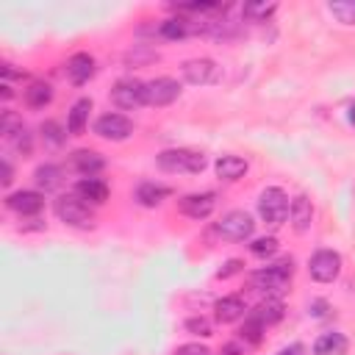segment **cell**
<instances>
[{"instance_id":"23","label":"cell","mask_w":355,"mask_h":355,"mask_svg":"<svg viewBox=\"0 0 355 355\" xmlns=\"http://www.w3.org/2000/svg\"><path fill=\"white\" fill-rule=\"evenodd\" d=\"M22 97H25V105H28V108H44V105L53 100V86L44 83V80H33V83L22 92Z\"/></svg>"},{"instance_id":"14","label":"cell","mask_w":355,"mask_h":355,"mask_svg":"<svg viewBox=\"0 0 355 355\" xmlns=\"http://www.w3.org/2000/svg\"><path fill=\"white\" fill-rule=\"evenodd\" d=\"M92 75H94V58H92L89 53H75V55L67 61V78H69L75 86H83Z\"/></svg>"},{"instance_id":"29","label":"cell","mask_w":355,"mask_h":355,"mask_svg":"<svg viewBox=\"0 0 355 355\" xmlns=\"http://www.w3.org/2000/svg\"><path fill=\"white\" fill-rule=\"evenodd\" d=\"M250 252L258 255V258H269V255L277 252V239L275 236H261V239H255L250 244Z\"/></svg>"},{"instance_id":"36","label":"cell","mask_w":355,"mask_h":355,"mask_svg":"<svg viewBox=\"0 0 355 355\" xmlns=\"http://www.w3.org/2000/svg\"><path fill=\"white\" fill-rule=\"evenodd\" d=\"M305 349H302V344H288V347H283L280 352H275V355H302Z\"/></svg>"},{"instance_id":"22","label":"cell","mask_w":355,"mask_h":355,"mask_svg":"<svg viewBox=\"0 0 355 355\" xmlns=\"http://www.w3.org/2000/svg\"><path fill=\"white\" fill-rule=\"evenodd\" d=\"M214 169H216V178H222V180H239L247 172V161L239 155H222L214 164Z\"/></svg>"},{"instance_id":"12","label":"cell","mask_w":355,"mask_h":355,"mask_svg":"<svg viewBox=\"0 0 355 355\" xmlns=\"http://www.w3.org/2000/svg\"><path fill=\"white\" fill-rule=\"evenodd\" d=\"M6 205L19 214V216H36L42 208H44V194L39 191H31V189H22V191H14L6 197Z\"/></svg>"},{"instance_id":"25","label":"cell","mask_w":355,"mask_h":355,"mask_svg":"<svg viewBox=\"0 0 355 355\" xmlns=\"http://www.w3.org/2000/svg\"><path fill=\"white\" fill-rule=\"evenodd\" d=\"M263 324L258 322V319H252L250 313H247V319H244V324H241V330H239V338L244 341V344H250V347H258L261 344V338H263Z\"/></svg>"},{"instance_id":"28","label":"cell","mask_w":355,"mask_h":355,"mask_svg":"<svg viewBox=\"0 0 355 355\" xmlns=\"http://www.w3.org/2000/svg\"><path fill=\"white\" fill-rule=\"evenodd\" d=\"M39 133H42V139H44V144H50V147H58V144H64V139H67V133L61 130V125H58V122H53V119H47V122H42V128H39Z\"/></svg>"},{"instance_id":"31","label":"cell","mask_w":355,"mask_h":355,"mask_svg":"<svg viewBox=\"0 0 355 355\" xmlns=\"http://www.w3.org/2000/svg\"><path fill=\"white\" fill-rule=\"evenodd\" d=\"M186 330L189 333H194V336H214V324L205 319V316H191V319H186Z\"/></svg>"},{"instance_id":"27","label":"cell","mask_w":355,"mask_h":355,"mask_svg":"<svg viewBox=\"0 0 355 355\" xmlns=\"http://www.w3.org/2000/svg\"><path fill=\"white\" fill-rule=\"evenodd\" d=\"M275 8H277L275 3H247L241 14H244L247 19H252V22H263V19H269V17L275 14Z\"/></svg>"},{"instance_id":"20","label":"cell","mask_w":355,"mask_h":355,"mask_svg":"<svg viewBox=\"0 0 355 355\" xmlns=\"http://www.w3.org/2000/svg\"><path fill=\"white\" fill-rule=\"evenodd\" d=\"M169 194H172L169 186H164V183H153V180H144V183H139V189H136V200H139L141 205H147V208L161 205Z\"/></svg>"},{"instance_id":"17","label":"cell","mask_w":355,"mask_h":355,"mask_svg":"<svg viewBox=\"0 0 355 355\" xmlns=\"http://www.w3.org/2000/svg\"><path fill=\"white\" fill-rule=\"evenodd\" d=\"M244 313H247V305H244V300H241V297L230 294V297L216 300V322L230 324V322H239Z\"/></svg>"},{"instance_id":"1","label":"cell","mask_w":355,"mask_h":355,"mask_svg":"<svg viewBox=\"0 0 355 355\" xmlns=\"http://www.w3.org/2000/svg\"><path fill=\"white\" fill-rule=\"evenodd\" d=\"M291 275H294V258H280L275 261L272 266H263V269H255L250 275V286L266 297H277L288 288L291 283Z\"/></svg>"},{"instance_id":"5","label":"cell","mask_w":355,"mask_h":355,"mask_svg":"<svg viewBox=\"0 0 355 355\" xmlns=\"http://www.w3.org/2000/svg\"><path fill=\"white\" fill-rule=\"evenodd\" d=\"M216 236H222L225 241H247L255 230V222L247 211H227L219 222H216Z\"/></svg>"},{"instance_id":"21","label":"cell","mask_w":355,"mask_h":355,"mask_svg":"<svg viewBox=\"0 0 355 355\" xmlns=\"http://www.w3.org/2000/svg\"><path fill=\"white\" fill-rule=\"evenodd\" d=\"M89 111H92V100H89V97H80V100L69 108V116H67V130H69V136H80V133L86 130Z\"/></svg>"},{"instance_id":"16","label":"cell","mask_w":355,"mask_h":355,"mask_svg":"<svg viewBox=\"0 0 355 355\" xmlns=\"http://www.w3.org/2000/svg\"><path fill=\"white\" fill-rule=\"evenodd\" d=\"M288 216H291V227L297 233H305L311 227V219H313V205L305 194H297L291 200V208H288Z\"/></svg>"},{"instance_id":"8","label":"cell","mask_w":355,"mask_h":355,"mask_svg":"<svg viewBox=\"0 0 355 355\" xmlns=\"http://www.w3.org/2000/svg\"><path fill=\"white\" fill-rule=\"evenodd\" d=\"M94 133L100 139H108V141H122L133 133V122L125 114H103L94 122Z\"/></svg>"},{"instance_id":"38","label":"cell","mask_w":355,"mask_h":355,"mask_svg":"<svg viewBox=\"0 0 355 355\" xmlns=\"http://www.w3.org/2000/svg\"><path fill=\"white\" fill-rule=\"evenodd\" d=\"M219 355H244V352H241V347H239V344H225Z\"/></svg>"},{"instance_id":"34","label":"cell","mask_w":355,"mask_h":355,"mask_svg":"<svg viewBox=\"0 0 355 355\" xmlns=\"http://www.w3.org/2000/svg\"><path fill=\"white\" fill-rule=\"evenodd\" d=\"M175 355H211V349L205 344H180Z\"/></svg>"},{"instance_id":"24","label":"cell","mask_w":355,"mask_h":355,"mask_svg":"<svg viewBox=\"0 0 355 355\" xmlns=\"http://www.w3.org/2000/svg\"><path fill=\"white\" fill-rule=\"evenodd\" d=\"M33 180H36V186H39V189L53 191V189H58V186H61L64 172H61V166H55V164H42V166H36Z\"/></svg>"},{"instance_id":"32","label":"cell","mask_w":355,"mask_h":355,"mask_svg":"<svg viewBox=\"0 0 355 355\" xmlns=\"http://www.w3.org/2000/svg\"><path fill=\"white\" fill-rule=\"evenodd\" d=\"M22 128V119L14 114V111H3V119H0V133L8 139L14 130H19Z\"/></svg>"},{"instance_id":"30","label":"cell","mask_w":355,"mask_h":355,"mask_svg":"<svg viewBox=\"0 0 355 355\" xmlns=\"http://www.w3.org/2000/svg\"><path fill=\"white\" fill-rule=\"evenodd\" d=\"M8 141L22 153V155H31V150H33V136H31V130L22 125L19 130H14L11 136H8Z\"/></svg>"},{"instance_id":"37","label":"cell","mask_w":355,"mask_h":355,"mask_svg":"<svg viewBox=\"0 0 355 355\" xmlns=\"http://www.w3.org/2000/svg\"><path fill=\"white\" fill-rule=\"evenodd\" d=\"M324 308H327V302H322V300H316V302H311V308H308V311H311L313 316H324Z\"/></svg>"},{"instance_id":"18","label":"cell","mask_w":355,"mask_h":355,"mask_svg":"<svg viewBox=\"0 0 355 355\" xmlns=\"http://www.w3.org/2000/svg\"><path fill=\"white\" fill-rule=\"evenodd\" d=\"M283 313H286V308H283V302H280L277 297H266L263 302H258V305H255V311H250V316H252V319H258L263 327L277 324V322L283 319Z\"/></svg>"},{"instance_id":"11","label":"cell","mask_w":355,"mask_h":355,"mask_svg":"<svg viewBox=\"0 0 355 355\" xmlns=\"http://www.w3.org/2000/svg\"><path fill=\"white\" fill-rule=\"evenodd\" d=\"M214 208H216V194H214V191L180 197V214H186L189 219H197V222H200V219H208Z\"/></svg>"},{"instance_id":"10","label":"cell","mask_w":355,"mask_h":355,"mask_svg":"<svg viewBox=\"0 0 355 355\" xmlns=\"http://www.w3.org/2000/svg\"><path fill=\"white\" fill-rule=\"evenodd\" d=\"M183 78L194 86H208L219 80V67L211 58H189L183 64Z\"/></svg>"},{"instance_id":"35","label":"cell","mask_w":355,"mask_h":355,"mask_svg":"<svg viewBox=\"0 0 355 355\" xmlns=\"http://www.w3.org/2000/svg\"><path fill=\"white\" fill-rule=\"evenodd\" d=\"M11 180H14V169H11L8 158H3V178H0V183H3V186H8Z\"/></svg>"},{"instance_id":"7","label":"cell","mask_w":355,"mask_h":355,"mask_svg":"<svg viewBox=\"0 0 355 355\" xmlns=\"http://www.w3.org/2000/svg\"><path fill=\"white\" fill-rule=\"evenodd\" d=\"M308 272L319 283H333L341 272V255L336 250H316L308 261Z\"/></svg>"},{"instance_id":"4","label":"cell","mask_w":355,"mask_h":355,"mask_svg":"<svg viewBox=\"0 0 355 355\" xmlns=\"http://www.w3.org/2000/svg\"><path fill=\"white\" fill-rule=\"evenodd\" d=\"M55 216H58L64 225H72V227H92L89 202H83L75 191H72V194H61V197L55 200Z\"/></svg>"},{"instance_id":"19","label":"cell","mask_w":355,"mask_h":355,"mask_svg":"<svg viewBox=\"0 0 355 355\" xmlns=\"http://www.w3.org/2000/svg\"><path fill=\"white\" fill-rule=\"evenodd\" d=\"M347 352V336L338 330H327L313 341V355H344Z\"/></svg>"},{"instance_id":"13","label":"cell","mask_w":355,"mask_h":355,"mask_svg":"<svg viewBox=\"0 0 355 355\" xmlns=\"http://www.w3.org/2000/svg\"><path fill=\"white\" fill-rule=\"evenodd\" d=\"M69 164H72V169H75L78 175H83V178H94V175L105 166L103 155L94 153V150H75L72 158H69Z\"/></svg>"},{"instance_id":"15","label":"cell","mask_w":355,"mask_h":355,"mask_svg":"<svg viewBox=\"0 0 355 355\" xmlns=\"http://www.w3.org/2000/svg\"><path fill=\"white\" fill-rule=\"evenodd\" d=\"M75 194H78L83 202L103 205V202L108 200V186H105V180H100V178H80L78 186H75Z\"/></svg>"},{"instance_id":"9","label":"cell","mask_w":355,"mask_h":355,"mask_svg":"<svg viewBox=\"0 0 355 355\" xmlns=\"http://www.w3.org/2000/svg\"><path fill=\"white\" fill-rule=\"evenodd\" d=\"M111 100H114V105H119L125 111L139 108V105H144V83L136 78H122L111 89Z\"/></svg>"},{"instance_id":"6","label":"cell","mask_w":355,"mask_h":355,"mask_svg":"<svg viewBox=\"0 0 355 355\" xmlns=\"http://www.w3.org/2000/svg\"><path fill=\"white\" fill-rule=\"evenodd\" d=\"M180 97V83L175 78H153L144 83V105L164 108Z\"/></svg>"},{"instance_id":"2","label":"cell","mask_w":355,"mask_h":355,"mask_svg":"<svg viewBox=\"0 0 355 355\" xmlns=\"http://www.w3.org/2000/svg\"><path fill=\"white\" fill-rule=\"evenodd\" d=\"M208 164V158L197 150H186V147H178V150H164L158 153V166L164 172H189V175H197L202 172Z\"/></svg>"},{"instance_id":"26","label":"cell","mask_w":355,"mask_h":355,"mask_svg":"<svg viewBox=\"0 0 355 355\" xmlns=\"http://www.w3.org/2000/svg\"><path fill=\"white\" fill-rule=\"evenodd\" d=\"M327 8H330V14H333L338 22L355 25V0H338V3H330Z\"/></svg>"},{"instance_id":"3","label":"cell","mask_w":355,"mask_h":355,"mask_svg":"<svg viewBox=\"0 0 355 355\" xmlns=\"http://www.w3.org/2000/svg\"><path fill=\"white\" fill-rule=\"evenodd\" d=\"M288 208H291V202H288L286 191L277 189V186L263 189L261 197H258V216H261L269 227H280V225L286 222V216H288Z\"/></svg>"},{"instance_id":"33","label":"cell","mask_w":355,"mask_h":355,"mask_svg":"<svg viewBox=\"0 0 355 355\" xmlns=\"http://www.w3.org/2000/svg\"><path fill=\"white\" fill-rule=\"evenodd\" d=\"M241 266H244V263H241L239 258H230V261H227V263H225V266L216 272V277H219V280H227V277L239 275V272H241Z\"/></svg>"}]
</instances>
